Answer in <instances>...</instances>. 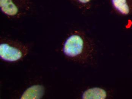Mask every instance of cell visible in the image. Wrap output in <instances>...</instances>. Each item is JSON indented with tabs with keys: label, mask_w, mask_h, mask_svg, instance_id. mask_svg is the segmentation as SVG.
<instances>
[{
	"label": "cell",
	"mask_w": 132,
	"mask_h": 99,
	"mask_svg": "<svg viewBox=\"0 0 132 99\" xmlns=\"http://www.w3.org/2000/svg\"><path fill=\"white\" fill-rule=\"evenodd\" d=\"M84 41L82 37L77 34L70 36L66 40L63 47L64 54L68 57L73 58L82 53Z\"/></svg>",
	"instance_id": "6da1fadb"
},
{
	"label": "cell",
	"mask_w": 132,
	"mask_h": 99,
	"mask_svg": "<svg viewBox=\"0 0 132 99\" xmlns=\"http://www.w3.org/2000/svg\"><path fill=\"white\" fill-rule=\"evenodd\" d=\"M22 56L21 51L6 43L0 45V57L4 61L13 62L19 60Z\"/></svg>",
	"instance_id": "7a4b0ae2"
},
{
	"label": "cell",
	"mask_w": 132,
	"mask_h": 99,
	"mask_svg": "<svg viewBox=\"0 0 132 99\" xmlns=\"http://www.w3.org/2000/svg\"><path fill=\"white\" fill-rule=\"evenodd\" d=\"M114 10L119 14L128 15L132 12V0H111Z\"/></svg>",
	"instance_id": "3957f363"
},
{
	"label": "cell",
	"mask_w": 132,
	"mask_h": 99,
	"mask_svg": "<svg viewBox=\"0 0 132 99\" xmlns=\"http://www.w3.org/2000/svg\"><path fill=\"white\" fill-rule=\"evenodd\" d=\"M44 91V87L42 85H33L23 93L21 99H40L43 96Z\"/></svg>",
	"instance_id": "277c9868"
},
{
	"label": "cell",
	"mask_w": 132,
	"mask_h": 99,
	"mask_svg": "<svg viewBox=\"0 0 132 99\" xmlns=\"http://www.w3.org/2000/svg\"><path fill=\"white\" fill-rule=\"evenodd\" d=\"M0 7L2 12L9 16H14L18 12V8L13 0H0Z\"/></svg>",
	"instance_id": "5b68a950"
},
{
	"label": "cell",
	"mask_w": 132,
	"mask_h": 99,
	"mask_svg": "<svg viewBox=\"0 0 132 99\" xmlns=\"http://www.w3.org/2000/svg\"><path fill=\"white\" fill-rule=\"evenodd\" d=\"M106 97V92L100 88H93L84 93L83 99H104Z\"/></svg>",
	"instance_id": "8992f818"
},
{
	"label": "cell",
	"mask_w": 132,
	"mask_h": 99,
	"mask_svg": "<svg viewBox=\"0 0 132 99\" xmlns=\"http://www.w3.org/2000/svg\"><path fill=\"white\" fill-rule=\"evenodd\" d=\"M78 3L83 5H87L90 3L91 0H75Z\"/></svg>",
	"instance_id": "52a82bcc"
}]
</instances>
